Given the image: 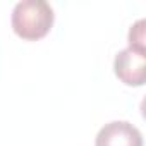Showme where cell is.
<instances>
[{
	"label": "cell",
	"instance_id": "obj_1",
	"mask_svg": "<svg viewBox=\"0 0 146 146\" xmlns=\"http://www.w3.org/2000/svg\"><path fill=\"white\" fill-rule=\"evenodd\" d=\"M55 21L53 9L45 0H23L11 16L12 31L24 41H38L45 38Z\"/></svg>",
	"mask_w": 146,
	"mask_h": 146
},
{
	"label": "cell",
	"instance_id": "obj_2",
	"mask_svg": "<svg viewBox=\"0 0 146 146\" xmlns=\"http://www.w3.org/2000/svg\"><path fill=\"white\" fill-rule=\"evenodd\" d=\"M113 72L125 86H143L146 81V53L132 48L120 50L113 58Z\"/></svg>",
	"mask_w": 146,
	"mask_h": 146
},
{
	"label": "cell",
	"instance_id": "obj_3",
	"mask_svg": "<svg viewBox=\"0 0 146 146\" xmlns=\"http://www.w3.org/2000/svg\"><path fill=\"white\" fill-rule=\"evenodd\" d=\"M95 146H143V134L127 120H113L98 131Z\"/></svg>",
	"mask_w": 146,
	"mask_h": 146
},
{
	"label": "cell",
	"instance_id": "obj_4",
	"mask_svg": "<svg viewBox=\"0 0 146 146\" xmlns=\"http://www.w3.org/2000/svg\"><path fill=\"white\" fill-rule=\"evenodd\" d=\"M144 26H146V21H144V19H139L137 23H134V24L131 26L129 35H127V43H129L127 48H132V50H136V52L146 53V43H144V40H146L144 29H146V28H144Z\"/></svg>",
	"mask_w": 146,
	"mask_h": 146
}]
</instances>
